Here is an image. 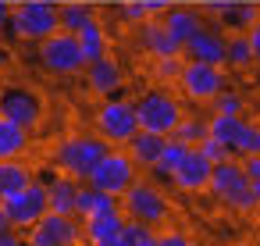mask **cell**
Masks as SVG:
<instances>
[{
	"mask_svg": "<svg viewBox=\"0 0 260 246\" xmlns=\"http://www.w3.org/2000/svg\"><path fill=\"white\" fill-rule=\"evenodd\" d=\"M57 25V0H15L11 15L0 29V40L4 43H43L47 36H54Z\"/></svg>",
	"mask_w": 260,
	"mask_h": 246,
	"instance_id": "6da1fadb",
	"label": "cell"
},
{
	"mask_svg": "<svg viewBox=\"0 0 260 246\" xmlns=\"http://www.w3.org/2000/svg\"><path fill=\"white\" fill-rule=\"evenodd\" d=\"M132 104H136L139 129L157 136H171L185 114V100L175 93V86H146L132 97Z\"/></svg>",
	"mask_w": 260,
	"mask_h": 246,
	"instance_id": "7a4b0ae2",
	"label": "cell"
},
{
	"mask_svg": "<svg viewBox=\"0 0 260 246\" xmlns=\"http://www.w3.org/2000/svg\"><path fill=\"white\" fill-rule=\"evenodd\" d=\"M107 150H111V146H107L96 132H68V136H61V139L54 143L50 164H54V171L68 175V178H75V182H86L89 171L96 168V161H100Z\"/></svg>",
	"mask_w": 260,
	"mask_h": 246,
	"instance_id": "3957f363",
	"label": "cell"
},
{
	"mask_svg": "<svg viewBox=\"0 0 260 246\" xmlns=\"http://www.w3.org/2000/svg\"><path fill=\"white\" fill-rule=\"evenodd\" d=\"M232 86V75L221 65H207V61H185L175 82V93L189 104V107H210L221 89Z\"/></svg>",
	"mask_w": 260,
	"mask_h": 246,
	"instance_id": "277c9868",
	"label": "cell"
},
{
	"mask_svg": "<svg viewBox=\"0 0 260 246\" xmlns=\"http://www.w3.org/2000/svg\"><path fill=\"white\" fill-rule=\"evenodd\" d=\"M118 207L125 210V218L143 221V225H150V228H168V221H171V214H175L171 196H168L157 182H150V178H143V175L125 189V196L118 200Z\"/></svg>",
	"mask_w": 260,
	"mask_h": 246,
	"instance_id": "5b68a950",
	"label": "cell"
},
{
	"mask_svg": "<svg viewBox=\"0 0 260 246\" xmlns=\"http://www.w3.org/2000/svg\"><path fill=\"white\" fill-rule=\"evenodd\" d=\"M93 132H96L107 146H125V143L139 132V118H136L132 97H107V100H96V107H93Z\"/></svg>",
	"mask_w": 260,
	"mask_h": 246,
	"instance_id": "8992f818",
	"label": "cell"
},
{
	"mask_svg": "<svg viewBox=\"0 0 260 246\" xmlns=\"http://www.w3.org/2000/svg\"><path fill=\"white\" fill-rule=\"evenodd\" d=\"M36 61L50 79H75L86 72V57L82 47L75 40V33L57 29L54 36H47L43 43H36Z\"/></svg>",
	"mask_w": 260,
	"mask_h": 246,
	"instance_id": "52a82bcc",
	"label": "cell"
},
{
	"mask_svg": "<svg viewBox=\"0 0 260 246\" xmlns=\"http://www.w3.org/2000/svg\"><path fill=\"white\" fill-rule=\"evenodd\" d=\"M0 114L25 125L36 136L47 121V97L29 82H0Z\"/></svg>",
	"mask_w": 260,
	"mask_h": 246,
	"instance_id": "ba28073f",
	"label": "cell"
},
{
	"mask_svg": "<svg viewBox=\"0 0 260 246\" xmlns=\"http://www.w3.org/2000/svg\"><path fill=\"white\" fill-rule=\"evenodd\" d=\"M136 178H139V168L132 164V157L125 153V146H111V150L96 161V168L89 171L86 186H93V189H100V193L121 200L125 189H128Z\"/></svg>",
	"mask_w": 260,
	"mask_h": 246,
	"instance_id": "9c48e42d",
	"label": "cell"
},
{
	"mask_svg": "<svg viewBox=\"0 0 260 246\" xmlns=\"http://www.w3.org/2000/svg\"><path fill=\"white\" fill-rule=\"evenodd\" d=\"M4 207V214L11 218V228H18V232H29L40 218H47L50 214V200H47V182L36 175L22 193H15L11 200H4L0 203Z\"/></svg>",
	"mask_w": 260,
	"mask_h": 246,
	"instance_id": "30bf717a",
	"label": "cell"
},
{
	"mask_svg": "<svg viewBox=\"0 0 260 246\" xmlns=\"http://www.w3.org/2000/svg\"><path fill=\"white\" fill-rule=\"evenodd\" d=\"M82 221L64 214H47L25 232V246H82Z\"/></svg>",
	"mask_w": 260,
	"mask_h": 246,
	"instance_id": "8fae6325",
	"label": "cell"
},
{
	"mask_svg": "<svg viewBox=\"0 0 260 246\" xmlns=\"http://www.w3.org/2000/svg\"><path fill=\"white\" fill-rule=\"evenodd\" d=\"M82 79H86V89H89L96 100L121 97V89L128 86L125 65H121V57H114V54H107V57H100V61H89L86 72H82Z\"/></svg>",
	"mask_w": 260,
	"mask_h": 246,
	"instance_id": "7c38bea8",
	"label": "cell"
},
{
	"mask_svg": "<svg viewBox=\"0 0 260 246\" xmlns=\"http://www.w3.org/2000/svg\"><path fill=\"white\" fill-rule=\"evenodd\" d=\"M242 189H249V178H246V171H242L239 157H228V161H221V164H214V168H210L207 193H210L221 207H228Z\"/></svg>",
	"mask_w": 260,
	"mask_h": 246,
	"instance_id": "4fadbf2b",
	"label": "cell"
},
{
	"mask_svg": "<svg viewBox=\"0 0 260 246\" xmlns=\"http://www.w3.org/2000/svg\"><path fill=\"white\" fill-rule=\"evenodd\" d=\"M207 11L214 15V22L224 36L249 33V25L260 18V4H253V0H224V4H210Z\"/></svg>",
	"mask_w": 260,
	"mask_h": 246,
	"instance_id": "5bb4252c",
	"label": "cell"
},
{
	"mask_svg": "<svg viewBox=\"0 0 260 246\" xmlns=\"http://www.w3.org/2000/svg\"><path fill=\"white\" fill-rule=\"evenodd\" d=\"M210 161L200 153V150H189L185 153V161L171 171V186L178 189V193H185V196H200V193H207V182H210Z\"/></svg>",
	"mask_w": 260,
	"mask_h": 246,
	"instance_id": "9a60e30c",
	"label": "cell"
},
{
	"mask_svg": "<svg viewBox=\"0 0 260 246\" xmlns=\"http://www.w3.org/2000/svg\"><path fill=\"white\" fill-rule=\"evenodd\" d=\"M136 29H139V50L146 54V61H153V57H185V47L160 25V18H150Z\"/></svg>",
	"mask_w": 260,
	"mask_h": 246,
	"instance_id": "2e32d148",
	"label": "cell"
},
{
	"mask_svg": "<svg viewBox=\"0 0 260 246\" xmlns=\"http://www.w3.org/2000/svg\"><path fill=\"white\" fill-rule=\"evenodd\" d=\"M224 50H228V36L217 25H203L185 43V61H207V65H221L224 68Z\"/></svg>",
	"mask_w": 260,
	"mask_h": 246,
	"instance_id": "e0dca14e",
	"label": "cell"
},
{
	"mask_svg": "<svg viewBox=\"0 0 260 246\" xmlns=\"http://www.w3.org/2000/svg\"><path fill=\"white\" fill-rule=\"evenodd\" d=\"M160 25H164L182 47H185V43H189L207 22H203V15H200L196 8H189V4H168L164 15H160Z\"/></svg>",
	"mask_w": 260,
	"mask_h": 246,
	"instance_id": "ac0fdd59",
	"label": "cell"
},
{
	"mask_svg": "<svg viewBox=\"0 0 260 246\" xmlns=\"http://www.w3.org/2000/svg\"><path fill=\"white\" fill-rule=\"evenodd\" d=\"M47 182V200H50V214H64V218H75V203H79V189L82 182L61 175V171H50Z\"/></svg>",
	"mask_w": 260,
	"mask_h": 246,
	"instance_id": "d6986e66",
	"label": "cell"
},
{
	"mask_svg": "<svg viewBox=\"0 0 260 246\" xmlns=\"http://www.w3.org/2000/svg\"><path fill=\"white\" fill-rule=\"evenodd\" d=\"M164 139H168V136H157V132H143V129H139V132L125 143V153L132 157V164H136L139 171H153L157 161H160Z\"/></svg>",
	"mask_w": 260,
	"mask_h": 246,
	"instance_id": "ffe728a7",
	"label": "cell"
},
{
	"mask_svg": "<svg viewBox=\"0 0 260 246\" xmlns=\"http://www.w3.org/2000/svg\"><path fill=\"white\" fill-rule=\"evenodd\" d=\"M32 150V132L0 114V161H18Z\"/></svg>",
	"mask_w": 260,
	"mask_h": 246,
	"instance_id": "44dd1931",
	"label": "cell"
},
{
	"mask_svg": "<svg viewBox=\"0 0 260 246\" xmlns=\"http://www.w3.org/2000/svg\"><path fill=\"white\" fill-rule=\"evenodd\" d=\"M32 178H36V168H32L25 157H18V161H0V203L11 200L15 193H22Z\"/></svg>",
	"mask_w": 260,
	"mask_h": 246,
	"instance_id": "7402d4cb",
	"label": "cell"
},
{
	"mask_svg": "<svg viewBox=\"0 0 260 246\" xmlns=\"http://www.w3.org/2000/svg\"><path fill=\"white\" fill-rule=\"evenodd\" d=\"M224 72H228V75H253V72H256L253 47H249L246 33L228 36V50H224Z\"/></svg>",
	"mask_w": 260,
	"mask_h": 246,
	"instance_id": "603a6c76",
	"label": "cell"
},
{
	"mask_svg": "<svg viewBox=\"0 0 260 246\" xmlns=\"http://www.w3.org/2000/svg\"><path fill=\"white\" fill-rule=\"evenodd\" d=\"M89 22H96V8L89 0H61L57 4V25L64 33H82Z\"/></svg>",
	"mask_w": 260,
	"mask_h": 246,
	"instance_id": "cb8c5ba5",
	"label": "cell"
},
{
	"mask_svg": "<svg viewBox=\"0 0 260 246\" xmlns=\"http://www.w3.org/2000/svg\"><path fill=\"white\" fill-rule=\"evenodd\" d=\"M75 40H79V47H82V57H86V65L89 61H100V57H107L111 54V33H107V25L96 18V22H89L82 33H75Z\"/></svg>",
	"mask_w": 260,
	"mask_h": 246,
	"instance_id": "d4e9b609",
	"label": "cell"
},
{
	"mask_svg": "<svg viewBox=\"0 0 260 246\" xmlns=\"http://www.w3.org/2000/svg\"><path fill=\"white\" fill-rule=\"evenodd\" d=\"M121 228H125V210H121V207H114V210H107V214H96V218H86V221H82V235H86V242L121 235Z\"/></svg>",
	"mask_w": 260,
	"mask_h": 246,
	"instance_id": "484cf974",
	"label": "cell"
},
{
	"mask_svg": "<svg viewBox=\"0 0 260 246\" xmlns=\"http://www.w3.org/2000/svg\"><path fill=\"white\" fill-rule=\"evenodd\" d=\"M114 207H118L114 196H107V193H100V189H93V186L82 182V189H79V203H75V218H79V221L96 218V214H107V210H114Z\"/></svg>",
	"mask_w": 260,
	"mask_h": 246,
	"instance_id": "4316f807",
	"label": "cell"
},
{
	"mask_svg": "<svg viewBox=\"0 0 260 246\" xmlns=\"http://www.w3.org/2000/svg\"><path fill=\"white\" fill-rule=\"evenodd\" d=\"M242 121H246V114H217V111H210L207 114V136L221 139L224 146H232L239 129H242Z\"/></svg>",
	"mask_w": 260,
	"mask_h": 246,
	"instance_id": "83f0119b",
	"label": "cell"
},
{
	"mask_svg": "<svg viewBox=\"0 0 260 246\" xmlns=\"http://www.w3.org/2000/svg\"><path fill=\"white\" fill-rule=\"evenodd\" d=\"M164 8H168V0H125V4H121V22L143 25L150 18H160Z\"/></svg>",
	"mask_w": 260,
	"mask_h": 246,
	"instance_id": "f1b7e54d",
	"label": "cell"
},
{
	"mask_svg": "<svg viewBox=\"0 0 260 246\" xmlns=\"http://www.w3.org/2000/svg\"><path fill=\"white\" fill-rule=\"evenodd\" d=\"M178 143H185L189 150H196L203 139H207V118H200V114H192V111H185L182 114V121H178V129L171 132Z\"/></svg>",
	"mask_w": 260,
	"mask_h": 246,
	"instance_id": "f546056e",
	"label": "cell"
},
{
	"mask_svg": "<svg viewBox=\"0 0 260 246\" xmlns=\"http://www.w3.org/2000/svg\"><path fill=\"white\" fill-rule=\"evenodd\" d=\"M207 111H217V114H246V118H249V93H242V89L232 82L228 89H221V97H217Z\"/></svg>",
	"mask_w": 260,
	"mask_h": 246,
	"instance_id": "4dcf8cb0",
	"label": "cell"
},
{
	"mask_svg": "<svg viewBox=\"0 0 260 246\" xmlns=\"http://www.w3.org/2000/svg\"><path fill=\"white\" fill-rule=\"evenodd\" d=\"M185 153H189V146H185V143H178L175 136H168V139H164V150H160V161H157V168H153V175L171 178V171L185 161Z\"/></svg>",
	"mask_w": 260,
	"mask_h": 246,
	"instance_id": "1f68e13d",
	"label": "cell"
},
{
	"mask_svg": "<svg viewBox=\"0 0 260 246\" xmlns=\"http://www.w3.org/2000/svg\"><path fill=\"white\" fill-rule=\"evenodd\" d=\"M232 153L235 157H249V153H260V121L256 118H246L235 143H232Z\"/></svg>",
	"mask_w": 260,
	"mask_h": 246,
	"instance_id": "d6a6232c",
	"label": "cell"
},
{
	"mask_svg": "<svg viewBox=\"0 0 260 246\" xmlns=\"http://www.w3.org/2000/svg\"><path fill=\"white\" fill-rule=\"evenodd\" d=\"M182 65H185V57H153V61H150V79H153V86H175Z\"/></svg>",
	"mask_w": 260,
	"mask_h": 246,
	"instance_id": "836d02e7",
	"label": "cell"
},
{
	"mask_svg": "<svg viewBox=\"0 0 260 246\" xmlns=\"http://www.w3.org/2000/svg\"><path fill=\"white\" fill-rule=\"evenodd\" d=\"M153 239H157V228L125 218V228H121V242L125 246H153Z\"/></svg>",
	"mask_w": 260,
	"mask_h": 246,
	"instance_id": "e575fe53",
	"label": "cell"
},
{
	"mask_svg": "<svg viewBox=\"0 0 260 246\" xmlns=\"http://www.w3.org/2000/svg\"><path fill=\"white\" fill-rule=\"evenodd\" d=\"M196 150H200V153H203V157H207L210 164H221V161L235 157V153H232V146H224L221 139H210V136H207V139H203V143H200Z\"/></svg>",
	"mask_w": 260,
	"mask_h": 246,
	"instance_id": "d590c367",
	"label": "cell"
},
{
	"mask_svg": "<svg viewBox=\"0 0 260 246\" xmlns=\"http://www.w3.org/2000/svg\"><path fill=\"white\" fill-rule=\"evenodd\" d=\"M153 246H196V239L182 228H157V239Z\"/></svg>",
	"mask_w": 260,
	"mask_h": 246,
	"instance_id": "8d00e7d4",
	"label": "cell"
},
{
	"mask_svg": "<svg viewBox=\"0 0 260 246\" xmlns=\"http://www.w3.org/2000/svg\"><path fill=\"white\" fill-rule=\"evenodd\" d=\"M239 164H242V171H246V178H249V182H253V178H260V153L239 157Z\"/></svg>",
	"mask_w": 260,
	"mask_h": 246,
	"instance_id": "74e56055",
	"label": "cell"
},
{
	"mask_svg": "<svg viewBox=\"0 0 260 246\" xmlns=\"http://www.w3.org/2000/svg\"><path fill=\"white\" fill-rule=\"evenodd\" d=\"M246 40H249V47H253V61H256V68H260V18H256V22L249 25Z\"/></svg>",
	"mask_w": 260,
	"mask_h": 246,
	"instance_id": "f35d334b",
	"label": "cell"
},
{
	"mask_svg": "<svg viewBox=\"0 0 260 246\" xmlns=\"http://www.w3.org/2000/svg\"><path fill=\"white\" fill-rule=\"evenodd\" d=\"M0 246H25V235L18 228H4L0 232Z\"/></svg>",
	"mask_w": 260,
	"mask_h": 246,
	"instance_id": "ab89813d",
	"label": "cell"
},
{
	"mask_svg": "<svg viewBox=\"0 0 260 246\" xmlns=\"http://www.w3.org/2000/svg\"><path fill=\"white\" fill-rule=\"evenodd\" d=\"M11 65H15V50H11V43L0 40V72H8Z\"/></svg>",
	"mask_w": 260,
	"mask_h": 246,
	"instance_id": "60d3db41",
	"label": "cell"
},
{
	"mask_svg": "<svg viewBox=\"0 0 260 246\" xmlns=\"http://www.w3.org/2000/svg\"><path fill=\"white\" fill-rule=\"evenodd\" d=\"M249 118H256V121H260V89H256V93H249Z\"/></svg>",
	"mask_w": 260,
	"mask_h": 246,
	"instance_id": "b9f144b4",
	"label": "cell"
},
{
	"mask_svg": "<svg viewBox=\"0 0 260 246\" xmlns=\"http://www.w3.org/2000/svg\"><path fill=\"white\" fill-rule=\"evenodd\" d=\"M89 246H125V242H121V235H111V239H96Z\"/></svg>",
	"mask_w": 260,
	"mask_h": 246,
	"instance_id": "7bdbcfd3",
	"label": "cell"
},
{
	"mask_svg": "<svg viewBox=\"0 0 260 246\" xmlns=\"http://www.w3.org/2000/svg\"><path fill=\"white\" fill-rule=\"evenodd\" d=\"M249 189H253V196H256V210H260V178H253Z\"/></svg>",
	"mask_w": 260,
	"mask_h": 246,
	"instance_id": "ee69618b",
	"label": "cell"
},
{
	"mask_svg": "<svg viewBox=\"0 0 260 246\" xmlns=\"http://www.w3.org/2000/svg\"><path fill=\"white\" fill-rule=\"evenodd\" d=\"M4 228H11V218L4 214V207H0V232H4Z\"/></svg>",
	"mask_w": 260,
	"mask_h": 246,
	"instance_id": "f6af8a7d",
	"label": "cell"
}]
</instances>
